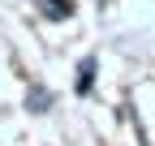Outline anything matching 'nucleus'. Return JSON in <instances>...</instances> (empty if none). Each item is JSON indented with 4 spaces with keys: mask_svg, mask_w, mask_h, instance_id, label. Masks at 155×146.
<instances>
[{
    "mask_svg": "<svg viewBox=\"0 0 155 146\" xmlns=\"http://www.w3.org/2000/svg\"><path fill=\"white\" fill-rule=\"evenodd\" d=\"M43 9H56V17H65V9H69V0H39Z\"/></svg>",
    "mask_w": 155,
    "mask_h": 146,
    "instance_id": "1",
    "label": "nucleus"
}]
</instances>
